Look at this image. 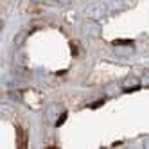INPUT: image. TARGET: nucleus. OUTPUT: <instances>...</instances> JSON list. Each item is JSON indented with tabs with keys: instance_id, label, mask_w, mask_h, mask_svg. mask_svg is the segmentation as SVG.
<instances>
[{
	"instance_id": "obj_1",
	"label": "nucleus",
	"mask_w": 149,
	"mask_h": 149,
	"mask_svg": "<svg viewBox=\"0 0 149 149\" xmlns=\"http://www.w3.org/2000/svg\"><path fill=\"white\" fill-rule=\"evenodd\" d=\"M104 11H106L104 4H93L88 9V16L90 18H99V16H104Z\"/></svg>"
},
{
	"instance_id": "obj_2",
	"label": "nucleus",
	"mask_w": 149,
	"mask_h": 149,
	"mask_svg": "<svg viewBox=\"0 0 149 149\" xmlns=\"http://www.w3.org/2000/svg\"><path fill=\"white\" fill-rule=\"evenodd\" d=\"M97 29H99L97 25H92V27H90V25L86 24V25H84V34H88V36H97V34H99Z\"/></svg>"
},
{
	"instance_id": "obj_3",
	"label": "nucleus",
	"mask_w": 149,
	"mask_h": 149,
	"mask_svg": "<svg viewBox=\"0 0 149 149\" xmlns=\"http://www.w3.org/2000/svg\"><path fill=\"white\" fill-rule=\"evenodd\" d=\"M130 84H135V86H136V84H138V79H136V77H133V76H130V77L126 79V83H124V88H127Z\"/></svg>"
},
{
	"instance_id": "obj_4",
	"label": "nucleus",
	"mask_w": 149,
	"mask_h": 149,
	"mask_svg": "<svg viewBox=\"0 0 149 149\" xmlns=\"http://www.w3.org/2000/svg\"><path fill=\"white\" fill-rule=\"evenodd\" d=\"M56 2H58V4H70L72 0H56Z\"/></svg>"
}]
</instances>
